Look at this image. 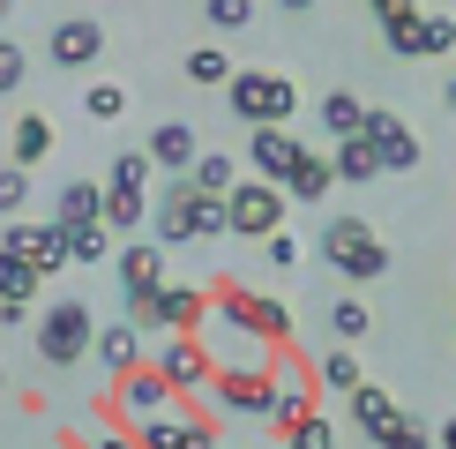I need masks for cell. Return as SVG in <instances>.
Wrapping results in <instances>:
<instances>
[{"label": "cell", "instance_id": "33", "mask_svg": "<svg viewBox=\"0 0 456 449\" xmlns=\"http://www.w3.org/2000/svg\"><path fill=\"white\" fill-rule=\"evenodd\" d=\"M449 45H456V15H427L419 8V61H442Z\"/></svg>", "mask_w": 456, "mask_h": 449}, {"label": "cell", "instance_id": "13", "mask_svg": "<svg viewBox=\"0 0 456 449\" xmlns=\"http://www.w3.org/2000/svg\"><path fill=\"white\" fill-rule=\"evenodd\" d=\"M270 397H277L270 367H262V374H210V404H217V412H247V420H270Z\"/></svg>", "mask_w": 456, "mask_h": 449}, {"label": "cell", "instance_id": "6", "mask_svg": "<svg viewBox=\"0 0 456 449\" xmlns=\"http://www.w3.org/2000/svg\"><path fill=\"white\" fill-rule=\"evenodd\" d=\"M127 322H135V330H173V337H195L202 322H210V292L173 285V277H165V285L150 292L142 307H127Z\"/></svg>", "mask_w": 456, "mask_h": 449}, {"label": "cell", "instance_id": "39", "mask_svg": "<svg viewBox=\"0 0 456 449\" xmlns=\"http://www.w3.org/2000/svg\"><path fill=\"white\" fill-rule=\"evenodd\" d=\"M187 224H195V240H224V202L217 195H195V217H187Z\"/></svg>", "mask_w": 456, "mask_h": 449}, {"label": "cell", "instance_id": "1", "mask_svg": "<svg viewBox=\"0 0 456 449\" xmlns=\"http://www.w3.org/2000/svg\"><path fill=\"white\" fill-rule=\"evenodd\" d=\"M322 262H330L337 277H352V285H374V277L389 270V248L374 240L367 217H330L322 224Z\"/></svg>", "mask_w": 456, "mask_h": 449}, {"label": "cell", "instance_id": "20", "mask_svg": "<svg viewBox=\"0 0 456 449\" xmlns=\"http://www.w3.org/2000/svg\"><path fill=\"white\" fill-rule=\"evenodd\" d=\"M90 360H105V367H112V382H120V374H135V367H142V330H135V322H112V330H98Z\"/></svg>", "mask_w": 456, "mask_h": 449}, {"label": "cell", "instance_id": "42", "mask_svg": "<svg viewBox=\"0 0 456 449\" xmlns=\"http://www.w3.org/2000/svg\"><path fill=\"white\" fill-rule=\"evenodd\" d=\"M83 449H135V435H127V427H98Z\"/></svg>", "mask_w": 456, "mask_h": 449}, {"label": "cell", "instance_id": "27", "mask_svg": "<svg viewBox=\"0 0 456 449\" xmlns=\"http://www.w3.org/2000/svg\"><path fill=\"white\" fill-rule=\"evenodd\" d=\"M232 53H224V45H187V83H202V90H224V83H232Z\"/></svg>", "mask_w": 456, "mask_h": 449}, {"label": "cell", "instance_id": "43", "mask_svg": "<svg viewBox=\"0 0 456 449\" xmlns=\"http://www.w3.org/2000/svg\"><path fill=\"white\" fill-rule=\"evenodd\" d=\"M187 449H217V420H210V412H202V420L187 427Z\"/></svg>", "mask_w": 456, "mask_h": 449}, {"label": "cell", "instance_id": "23", "mask_svg": "<svg viewBox=\"0 0 456 449\" xmlns=\"http://www.w3.org/2000/svg\"><path fill=\"white\" fill-rule=\"evenodd\" d=\"M330 180H337V187H367V180H382V158L367 150V135H352V143L330 150Z\"/></svg>", "mask_w": 456, "mask_h": 449}, {"label": "cell", "instance_id": "16", "mask_svg": "<svg viewBox=\"0 0 456 449\" xmlns=\"http://www.w3.org/2000/svg\"><path fill=\"white\" fill-rule=\"evenodd\" d=\"M330 187H337V180H330V158H314V150L299 143V158L284 165L277 195H284V202H322V195H330Z\"/></svg>", "mask_w": 456, "mask_h": 449}, {"label": "cell", "instance_id": "34", "mask_svg": "<svg viewBox=\"0 0 456 449\" xmlns=\"http://www.w3.org/2000/svg\"><path fill=\"white\" fill-rule=\"evenodd\" d=\"M367 322H374L367 299H337V307H330V330L345 337V345H359V337H367Z\"/></svg>", "mask_w": 456, "mask_h": 449}, {"label": "cell", "instance_id": "5", "mask_svg": "<svg viewBox=\"0 0 456 449\" xmlns=\"http://www.w3.org/2000/svg\"><path fill=\"white\" fill-rule=\"evenodd\" d=\"M142 180H150V158H142V150H120V158H112V173H105V233H112V240H127V233L150 217Z\"/></svg>", "mask_w": 456, "mask_h": 449}, {"label": "cell", "instance_id": "40", "mask_svg": "<svg viewBox=\"0 0 456 449\" xmlns=\"http://www.w3.org/2000/svg\"><path fill=\"white\" fill-rule=\"evenodd\" d=\"M30 195V173H15V165H0V217H15Z\"/></svg>", "mask_w": 456, "mask_h": 449}, {"label": "cell", "instance_id": "8", "mask_svg": "<svg viewBox=\"0 0 456 449\" xmlns=\"http://www.w3.org/2000/svg\"><path fill=\"white\" fill-rule=\"evenodd\" d=\"M150 374H158L173 397H195V389H210L217 367H210V345H202V337H173V345L150 360Z\"/></svg>", "mask_w": 456, "mask_h": 449}, {"label": "cell", "instance_id": "10", "mask_svg": "<svg viewBox=\"0 0 456 449\" xmlns=\"http://www.w3.org/2000/svg\"><path fill=\"white\" fill-rule=\"evenodd\" d=\"M359 135H367V150L382 158V173H411V165H419V135H411L389 105H367V127H359Z\"/></svg>", "mask_w": 456, "mask_h": 449}, {"label": "cell", "instance_id": "36", "mask_svg": "<svg viewBox=\"0 0 456 449\" xmlns=\"http://www.w3.org/2000/svg\"><path fill=\"white\" fill-rule=\"evenodd\" d=\"M23 75H30V53L15 45V37H0V98H8V90H23Z\"/></svg>", "mask_w": 456, "mask_h": 449}, {"label": "cell", "instance_id": "31", "mask_svg": "<svg viewBox=\"0 0 456 449\" xmlns=\"http://www.w3.org/2000/svg\"><path fill=\"white\" fill-rule=\"evenodd\" d=\"M374 449H434V427L419 420V412H404V404H396V427H389V435L374 442Z\"/></svg>", "mask_w": 456, "mask_h": 449}, {"label": "cell", "instance_id": "41", "mask_svg": "<svg viewBox=\"0 0 456 449\" xmlns=\"http://www.w3.org/2000/svg\"><path fill=\"white\" fill-rule=\"evenodd\" d=\"M270 262H277V270H292V262H299V240H292V233H270Z\"/></svg>", "mask_w": 456, "mask_h": 449}, {"label": "cell", "instance_id": "35", "mask_svg": "<svg viewBox=\"0 0 456 449\" xmlns=\"http://www.w3.org/2000/svg\"><path fill=\"white\" fill-rule=\"evenodd\" d=\"M83 112H90V120H120V112H127V90H120V83H90Z\"/></svg>", "mask_w": 456, "mask_h": 449}, {"label": "cell", "instance_id": "2", "mask_svg": "<svg viewBox=\"0 0 456 449\" xmlns=\"http://www.w3.org/2000/svg\"><path fill=\"white\" fill-rule=\"evenodd\" d=\"M210 314H224V322H232L247 345H284V337H292V314L277 307V299H262V292H247V285H217L210 292Z\"/></svg>", "mask_w": 456, "mask_h": 449}, {"label": "cell", "instance_id": "22", "mask_svg": "<svg viewBox=\"0 0 456 449\" xmlns=\"http://www.w3.org/2000/svg\"><path fill=\"white\" fill-rule=\"evenodd\" d=\"M195 187L187 180H165V202H158V248H173V240H195Z\"/></svg>", "mask_w": 456, "mask_h": 449}, {"label": "cell", "instance_id": "18", "mask_svg": "<svg viewBox=\"0 0 456 449\" xmlns=\"http://www.w3.org/2000/svg\"><path fill=\"white\" fill-rule=\"evenodd\" d=\"M53 224H61V233H75V224H105V187L98 180H68L61 202H53Z\"/></svg>", "mask_w": 456, "mask_h": 449}, {"label": "cell", "instance_id": "46", "mask_svg": "<svg viewBox=\"0 0 456 449\" xmlns=\"http://www.w3.org/2000/svg\"><path fill=\"white\" fill-rule=\"evenodd\" d=\"M0 389H8V367H0Z\"/></svg>", "mask_w": 456, "mask_h": 449}, {"label": "cell", "instance_id": "37", "mask_svg": "<svg viewBox=\"0 0 456 449\" xmlns=\"http://www.w3.org/2000/svg\"><path fill=\"white\" fill-rule=\"evenodd\" d=\"M202 15H210V30H247L255 23V0H210Z\"/></svg>", "mask_w": 456, "mask_h": 449}, {"label": "cell", "instance_id": "24", "mask_svg": "<svg viewBox=\"0 0 456 449\" xmlns=\"http://www.w3.org/2000/svg\"><path fill=\"white\" fill-rule=\"evenodd\" d=\"M202 412H158V420H135V449H187V427H195Z\"/></svg>", "mask_w": 456, "mask_h": 449}, {"label": "cell", "instance_id": "17", "mask_svg": "<svg viewBox=\"0 0 456 449\" xmlns=\"http://www.w3.org/2000/svg\"><path fill=\"white\" fill-rule=\"evenodd\" d=\"M307 420H314V374H284L277 397H270V427L292 435V427H307Z\"/></svg>", "mask_w": 456, "mask_h": 449}, {"label": "cell", "instance_id": "38", "mask_svg": "<svg viewBox=\"0 0 456 449\" xmlns=\"http://www.w3.org/2000/svg\"><path fill=\"white\" fill-rule=\"evenodd\" d=\"M284 449H337V427H330V420L314 412L307 427H292V435H284Z\"/></svg>", "mask_w": 456, "mask_h": 449}, {"label": "cell", "instance_id": "14", "mask_svg": "<svg viewBox=\"0 0 456 449\" xmlns=\"http://www.w3.org/2000/svg\"><path fill=\"white\" fill-rule=\"evenodd\" d=\"M173 404H180V397L150 374V360H142L135 374H120V382H112V412H120V420H158V412H173Z\"/></svg>", "mask_w": 456, "mask_h": 449}, {"label": "cell", "instance_id": "47", "mask_svg": "<svg viewBox=\"0 0 456 449\" xmlns=\"http://www.w3.org/2000/svg\"><path fill=\"white\" fill-rule=\"evenodd\" d=\"M61 449H75V442H61Z\"/></svg>", "mask_w": 456, "mask_h": 449}, {"label": "cell", "instance_id": "28", "mask_svg": "<svg viewBox=\"0 0 456 449\" xmlns=\"http://www.w3.org/2000/svg\"><path fill=\"white\" fill-rule=\"evenodd\" d=\"M37 285H45V277H37L23 255L0 248V307H30V292H37Z\"/></svg>", "mask_w": 456, "mask_h": 449}, {"label": "cell", "instance_id": "12", "mask_svg": "<svg viewBox=\"0 0 456 449\" xmlns=\"http://www.w3.org/2000/svg\"><path fill=\"white\" fill-rule=\"evenodd\" d=\"M142 158H150V173H173V180H187V173H195V158H202L195 120H165L158 135L142 143Z\"/></svg>", "mask_w": 456, "mask_h": 449}, {"label": "cell", "instance_id": "9", "mask_svg": "<svg viewBox=\"0 0 456 449\" xmlns=\"http://www.w3.org/2000/svg\"><path fill=\"white\" fill-rule=\"evenodd\" d=\"M98 53H105V23H98V15H68V23H53V37H45V61L61 75L98 68Z\"/></svg>", "mask_w": 456, "mask_h": 449}, {"label": "cell", "instance_id": "44", "mask_svg": "<svg viewBox=\"0 0 456 449\" xmlns=\"http://www.w3.org/2000/svg\"><path fill=\"white\" fill-rule=\"evenodd\" d=\"M434 449H456V412H449L442 427H434Z\"/></svg>", "mask_w": 456, "mask_h": 449}, {"label": "cell", "instance_id": "45", "mask_svg": "<svg viewBox=\"0 0 456 449\" xmlns=\"http://www.w3.org/2000/svg\"><path fill=\"white\" fill-rule=\"evenodd\" d=\"M449 112H456V75H449Z\"/></svg>", "mask_w": 456, "mask_h": 449}, {"label": "cell", "instance_id": "26", "mask_svg": "<svg viewBox=\"0 0 456 449\" xmlns=\"http://www.w3.org/2000/svg\"><path fill=\"white\" fill-rule=\"evenodd\" d=\"M45 150H53V112H23L15 120V173H30Z\"/></svg>", "mask_w": 456, "mask_h": 449}, {"label": "cell", "instance_id": "3", "mask_svg": "<svg viewBox=\"0 0 456 449\" xmlns=\"http://www.w3.org/2000/svg\"><path fill=\"white\" fill-rule=\"evenodd\" d=\"M90 345H98V322H90L83 299H53V307L37 314V360H45V367L90 360Z\"/></svg>", "mask_w": 456, "mask_h": 449}, {"label": "cell", "instance_id": "25", "mask_svg": "<svg viewBox=\"0 0 456 449\" xmlns=\"http://www.w3.org/2000/svg\"><path fill=\"white\" fill-rule=\"evenodd\" d=\"M187 187H195V195H232V187H240V165L232 158H224V150H202V158H195V173H187Z\"/></svg>", "mask_w": 456, "mask_h": 449}, {"label": "cell", "instance_id": "7", "mask_svg": "<svg viewBox=\"0 0 456 449\" xmlns=\"http://www.w3.org/2000/svg\"><path fill=\"white\" fill-rule=\"evenodd\" d=\"M270 233H284V195L270 180H240L224 195V240H270Z\"/></svg>", "mask_w": 456, "mask_h": 449}, {"label": "cell", "instance_id": "15", "mask_svg": "<svg viewBox=\"0 0 456 449\" xmlns=\"http://www.w3.org/2000/svg\"><path fill=\"white\" fill-rule=\"evenodd\" d=\"M292 158H299V135H292V127H255V135H247V173H255V180L277 187Z\"/></svg>", "mask_w": 456, "mask_h": 449}, {"label": "cell", "instance_id": "21", "mask_svg": "<svg viewBox=\"0 0 456 449\" xmlns=\"http://www.w3.org/2000/svg\"><path fill=\"white\" fill-rule=\"evenodd\" d=\"M345 404H352V427H359L367 442H382L389 427H396V397H389V389H374V382H359Z\"/></svg>", "mask_w": 456, "mask_h": 449}, {"label": "cell", "instance_id": "4", "mask_svg": "<svg viewBox=\"0 0 456 449\" xmlns=\"http://www.w3.org/2000/svg\"><path fill=\"white\" fill-rule=\"evenodd\" d=\"M224 105L240 112V120H255V127H284L299 112V90L284 83V75H262V68H247L224 83Z\"/></svg>", "mask_w": 456, "mask_h": 449}, {"label": "cell", "instance_id": "19", "mask_svg": "<svg viewBox=\"0 0 456 449\" xmlns=\"http://www.w3.org/2000/svg\"><path fill=\"white\" fill-rule=\"evenodd\" d=\"M374 23H382L396 61H419V8L411 0H374Z\"/></svg>", "mask_w": 456, "mask_h": 449}, {"label": "cell", "instance_id": "30", "mask_svg": "<svg viewBox=\"0 0 456 449\" xmlns=\"http://www.w3.org/2000/svg\"><path fill=\"white\" fill-rule=\"evenodd\" d=\"M314 382H322V389H345V397H352L367 374H359V360H352L345 345H337V352H322V360H314Z\"/></svg>", "mask_w": 456, "mask_h": 449}, {"label": "cell", "instance_id": "11", "mask_svg": "<svg viewBox=\"0 0 456 449\" xmlns=\"http://www.w3.org/2000/svg\"><path fill=\"white\" fill-rule=\"evenodd\" d=\"M112 270H120V299H127V307H142V299L165 285V248H158V240H135V248L112 255Z\"/></svg>", "mask_w": 456, "mask_h": 449}, {"label": "cell", "instance_id": "32", "mask_svg": "<svg viewBox=\"0 0 456 449\" xmlns=\"http://www.w3.org/2000/svg\"><path fill=\"white\" fill-rule=\"evenodd\" d=\"M68 262H112V233L105 224H75L68 233Z\"/></svg>", "mask_w": 456, "mask_h": 449}, {"label": "cell", "instance_id": "29", "mask_svg": "<svg viewBox=\"0 0 456 449\" xmlns=\"http://www.w3.org/2000/svg\"><path fill=\"white\" fill-rule=\"evenodd\" d=\"M322 127H330L337 143H352L359 127H367V105H359L352 90H330V98H322Z\"/></svg>", "mask_w": 456, "mask_h": 449}]
</instances>
